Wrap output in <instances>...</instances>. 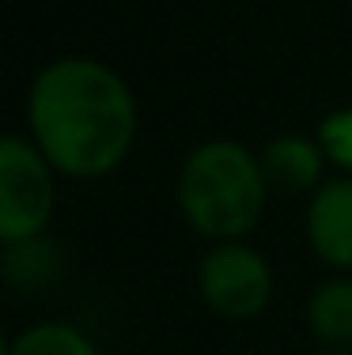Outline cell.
<instances>
[{
	"label": "cell",
	"instance_id": "obj_1",
	"mask_svg": "<svg viewBox=\"0 0 352 355\" xmlns=\"http://www.w3.org/2000/svg\"><path fill=\"white\" fill-rule=\"evenodd\" d=\"M140 110L129 80L99 57H57L27 91V137L61 178L95 182L129 159Z\"/></svg>",
	"mask_w": 352,
	"mask_h": 355
},
{
	"label": "cell",
	"instance_id": "obj_2",
	"mask_svg": "<svg viewBox=\"0 0 352 355\" xmlns=\"http://www.w3.org/2000/svg\"><path fill=\"white\" fill-rule=\"evenodd\" d=\"M269 193L262 155L228 137L197 144L178 171L182 219L208 242L246 239L262 219Z\"/></svg>",
	"mask_w": 352,
	"mask_h": 355
},
{
	"label": "cell",
	"instance_id": "obj_3",
	"mask_svg": "<svg viewBox=\"0 0 352 355\" xmlns=\"http://www.w3.org/2000/svg\"><path fill=\"white\" fill-rule=\"evenodd\" d=\"M57 178L61 174L27 132H8L0 140V246H19L49 231Z\"/></svg>",
	"mask_w": 352,
	"mask_h": 355
},
{
	"label": "cell",
	"instance_id": "obj_4",
	"mask_svg": "<svg viewBox=\"0 0 352 355\" xmlns=\"http://www.w3.org/2000/svg\"><path fill=\"white\" fill-rule=\"evenodd\" d=\"M273 265L250 242H212L197 265V295L216 318L254 321L273 302Z\"/></svg>",
	"mask_w": 352,
	"mask_h": 355
},
{
	"label": "cell",
	"instance_id": "obj_5",
	"mask_svg": "<svg viewBox=\"0 0 352 355\" xmlns=\"http://www.w3.org/2000/svg\"><path fill=\"white\" fill-rule=\"evenodd\" d=\"M307 242L333 272H352V174H333L307 200Z\"/></svg>",
	"mask_w": 352,
	"mask_h": 355
},
{
	"label": "cell",
	"instance_id": "obj_6",
	"mask_svg": "<svg viewBox=\"0 0 352 355\" xmlns=\"http://www.w3.org/2000/svg\"><path fill=\"white\" fill-rule=\"evenodd\" d=\"M258 155L273 193H315L326 182V166H330L318 137H303V132L273 137Z\"/></svg>",
	"mask_w": 352,
	"mask_h": 355
},
{
	"label": "cell",
	"instance_id": "obj_7",
	"mask_svg": "<svg viewBox=\"0 0 352 355\" xmlns=\"http://www.w3.org/2000/svg\"><path fill=\"white\" fill-rule=\"evenodd\" d=\"M307 325L322 348L352 352V272H333L307 299Z\"/></svg>",
	"mask_w": 352,
	"mask_h": 355
},
{
	"label": "cell",
	"instance_id": "obj_8",
	"mask_svg": "<svg viewBox=\"0 0 352 355\" xmlns=\"http://www.w3.org/2000/svg\"><path fill=\"white\" fill-rule=\"evenodd\" d=\"M4 355H103V348L72 321H35L4 344Z\"/></svg>",
	"mask_w": 352,
	"mask_h": 355
},
{
	"label": "cell",
	"instance_id": "obj_9",
	"mask_svg": "<svg viewBox=\"0 0 352 355\" xmlns=\"http://www.w3.org/2000/svg\"><path fill=\"white\" fill-rule=\"evenodd\" d=\"M4 265L8 284L19 287V291H35V287L53 280L61 261H57V246L42 234V239L19 242V246H4Z\"/></svg>",
	"mask_w": 352,
	"mask_h": 355
},
{
	"label": "cell",
	"instance_id": "obj_10",
	"mask_svg": "<svg viewBox=\"0 0 352 355\" xmlns=\"http://www.w3.org/2000/svg\"><path fill=\"white\" fill-rule=\"evenodd\" d=\"M318 144H322L326 159L337 174H352V106L330 110L318 125Z\"/></svg>",
	"mask_w": 352,
	"mask_h": 355
},
{
	"label": "cell",
	"instance_id": "obj_11",
	"mask_svg": "<svg viewBox=\"0 0 352 355\" xmlns=\"http://www.w3.org/2000/svg\"><path fill=\"white\" fill-rule=\"evenodd\" d=\"M315 355H352V352H341V348H322V352H315Z\"/></svg>",
	"mask_w": 352,
	"mask_h": 355
}]
</instances>
